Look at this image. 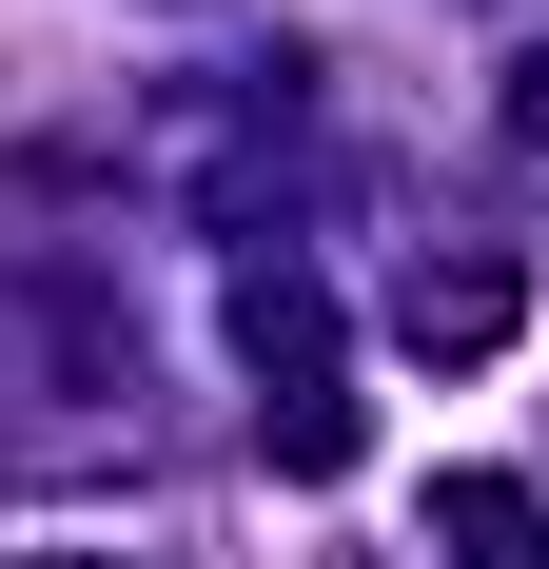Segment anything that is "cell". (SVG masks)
<instances>
[{"instance_id": "obj_4", "label": "cell", "mask_w": 549, "mask_h": 569, "mask_svg": "<svg viewBox=\"0 0 549 569\" xmlns=\"http://www.w3.org/2000/svg\"><path fill=\"white\" fill-rule=\"evenodd\" d=\"M59 569H118V550H59Z\"/></svg>"}, {"instance_id": "obj_3", "label": "cell", "mask_w": 549, "mask_h": 569, "mask_svg": "<svg viewBox=\"0 0 549 569\" xmlns=\"http://www.w3.org/2000/svg\"><path fill=\"white\" fill-rule=\"evenodd\" d=\"M510 118H530V138H549V59H530V99H510Z\"/></svg>"}, {"instance_id": "obj_2", "label": "cell", "mask_w": 549, "mask_h": 569, "mask_svg": "<svg viewBox=\"0 0 549 569\" xmlns=\"http://www.w3.org/2000/svg\"><path fill=\"white\" fill-rule=\"evenodd\" d=\"M432 530H451V569H549V491H510V471H451Z\"/></svg>"}, {"instance_id": "obj_1", "label": "cell", "mask_w": 549, "mask_h": 569, "mask_svg": "<svg viewBox=\"0 0 549 569\" xmlns=\"http://www.w3.org/2000/svg\"><path fill=\"white\" fill-rule=\"evenodd\" d=\"M510 315H530V276H510V256H451V276L392 295V335H412V353H510Z\"/></svg>"}]
</instances>
